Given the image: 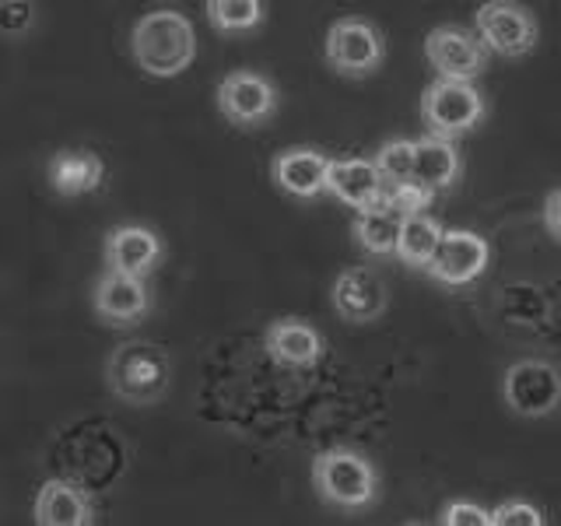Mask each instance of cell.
<instances>
[{"label":"cell","instance_id":"14","mask_svg":"<svg viewBox=\"0 0 561 526\" xmlns=\"http://www.w3.org/2000/svg\"><path fill=\"white\" fill-rule=\"evenodd\" d=\"M263 351H267V358L277 365L312 368L327 355V341L312 323L298 320V316H285V320H274L263 330Z\"/></svg>","mask_w":561,"mask_h":526},{"label":"cell","instance_id":"4","mask_svg":"<svg viewBox=\"0 0 561 526\" xmlns=\"http://www.w3.org/2000/svg\"><path fill=\"white\" fill-rule=\"evenodd\" d=\"M488 116V99L473 81L460 78H435L425 95H421V119H425L428 134L438 137H463L478 130Z\"/></svg>","mask_w":561,"mask_h":526},{"label":"cell","instance_id":"23","mask_svg":"<svg viewBox=\"0 0 561 526\" xmlns=\"http://www.w3.org/2000/svg\"><path fill=\"white\" fill-rule=\"evenodd\" d=\"M373 165L379 172L382 186H397V183H408L414 180V140L408 137H393L376 151Z\"/></svg>","mask_w":561,"mask_h":526},{"label":"cell","instance_id":"9","mask_svg":"<svg viewBox=\"0 0 561 526\" xmlns=\"http://www.w3.org/2000/svg\"><path fill=\"white\" fill-rule=\"evenodd\" d=\"M488 263H491V245L484 236L470 232V228H449V232L443 228L425 274L446 288H463L488 271Z\"/></svg>","mask_w":561,"mask_h":526},{"label":"cell","instance_id":"27","mask_svg":"<svg viewBox=\"0 0 561 526\" xmlns=\"http://www.w3.org/2000/svg\"><path fill=\"white\" fill-rule=\"evenodd\" d=\"M438 523H446V526H488V508H481L478 502L456 499L443 508Z\"/></svg>","mask_w":561,"mask_h":526},{"label":"cell","instance_id":"20","mask_svg":"<svg viewBox=\"0 0 561 526\" xmlns=\"http://www.w3.org/2000/svg\"><path fill=\"white\" fill-rule=\"evenodd\" d=\"M438 236H443V221L432 218L428 210H421V215H408L400 221L393 256L403 263V267L425 271L432 253H435V245H438Z\"/></svg>","mask_w":561,"mask_h":526},{"label":"cell","instance_id":"5","mask_svg":"<svg viewBox=\"0 0 561 526\" xmlns=\"http://www.w3.org/2000/svg\"><path fill=\"white\" fill-rule=\"evenodd\" d=\"M473 32L484 43L488 53L502 60H523L530 57L540 43V25L534 11L519 0H484L473 11Z\"/></svg>","mask_w":561,"mask_h":526},{"label":"cell","instance_id":"22","mask_svg":"<svg viewBox=\"0 0 561 526\" xmlns=\"http://www.w3.org/2000/svg\"><path fill=\"white\" fill-rule=\"evenodd\" d=\"M204 11L221 35H250L267 22V0H207Z\"/></svg>","mask_w":561,"mask_h":526},{"label":"cell","instance_id":"16","mask_svg":"<svg viewBox=\"0 0 561 526\" xmlns=\"http://www.w3.org/2000/svg\"><path fill=\"white\" fill-rule=\"evenodd\" d=\"M327 193L341 204L365 210L382 204V180L373 165V158H330L327 165Z\"/></svg>","mask_w":561,"mask_h":526},{"label":"cell","instance_id":"8","mask_svg":"<svg viewBox=\"0 0 561 526\" xmlns=\"http://www.w3.org/2000/svg\"><path fill=\"white\" fill-rule=\"evenodd\" d=\"M280 110V92L274 78L260 70H232L218 81V113L239 130L267 127Z\"/></svg>","mask_w":561,"mask_h":526},{"label":"cell","instance_id":"28","mask_svg":"<svg viewBox=\"0 0 561 526\" xmlns=\"http://www.w3.org/2000/svg\"><path fill=\"white\" fill-rule=\"evenodd\" d=\"M558 204H561V193L551 190V193H548V201H543V225H548V236H551L554 242L561 239V225H558V210H561V207H558Z\"/></svg>","mask_w":561,"mask_h":526},{"label":"cell","instance_id":"25","mask_svg":"<svg viewBox=\"0 0 561 526\" xmlns=\"http://www.w3.org/2000/svg\"><path fill=\"white\" fill-rule=\"evenodd\" d=\"M35 0H0V35L8 39H22L35 28Z\"/></svg>","mask_w":561,"mask_h":526},{"label":"cell","instance_id":"17","mask_svg":"<svg viewBox=\"0 0 561 526\" xmlns=\"http://www.w3.org/2000/svg\"><path fill=\"white\" fill-rule=\"evenodd\" d=\"M327 165L330 158L320 148H288L271 162V175L288 197L312 201L327 193Z\"/></svg>","mask_w":561,"mask_h":526},{"label":"cell","instance_id":"10","mask_svg":"<svg viewBox=\"0 0 561 526\" xmlns=\"http://www.w3.org/2000/svg\"><path fill=\"white\" fill-rule=\"evenodd\" d=\"M425 57L435 67L438 78H460L473 81L488 70L484 43L478 39V32L463 25H438L425 35Z\"/></svg>","mask_w":561,"mask_h":526},{"label":"cell","instance_id":"21","mask_svg":"<svg viewBox=\"0 0 561 526\" xmlns=\"http://www.w3.org/2000/svg\"><path fill=\"white\" fill-rule=\"evenodd\" d=\"M400 221H403L400 210L382 201L376 207L355 210V221H351V236H355V242L362 245L365 253H373V256H393Z\"/></svg>","mask_w":561,"mask_h":526},{"label":"cell","instance_id":"3","mask_svg":"<svg viewBox=\"0 0 561 526\" xmlns=\"http://www.w3.org/2000/svg\"><path fill=\"white\" fill-rule=\"evenodd\" d=\"M379 470L355 446H330L312 460V488L327 505L358 513L379 502Z\"/></svg>","mask_w":561,"mask_h":526},{"label":"cell","instance_id":"19","mask_svg":"<svg viewBox=\"0 0 561 526\" xmlns=\"http://www.w3.org/2000/svg\"><path fill=\"white\" fill-rule=\"evenodd\" d=\"M105 180V162L95 151H60L49 162V186L60 197H84Z\"/></svg>","mask_w":561,"mask_h":526},{"label":"cell","instance_id":"6","mask_svg":"<svg viewBox=\"0 0 561 526\" xmlns=\"http://www.w3.org/2000/svg\"><path fill=\"white\" fill-rule=\"evenodd\" d=\"M323 57L341 78L362 81L382 70L386 39L373 22H365V18H337V22L327 28Z\"/></svg>","mask_w":561,"mask_h":526},{"label":"cell","instance_id":"26","mask_svg":"<svg viewBox=\"0 0 561 526\" xmlns=\"http://www.w3.org/2000/svg\"><path fill=\"white\" fill-rule=\"evenodd\" d=\"M488 526H543V516L530 502H502L488 513Z\"/></svg>","mask_w":561,"mask_h":526},{"label":"cell","instance_id":"15","mask_svg":"<svg viewBox=\"0 0 561 526\" xmlns=\"http://www.w3.org/2000/svg\"><path fill=\"white\" fill-rule=\"evenodd\" d=\"M32 519L39 526H92L95 523V505L92 495L64 478H49L32 505Z\"/></svg>","mask_w":561,"mask_h":526},{"label":"cell","instance_id":"1","mask_svg":"<svg viewBox=\"0 0 561 526\" xmlns=\"http://www.w3.org/2000/svg\"><path fill=\"white\" fill-rule=\"evenodd\" d=\"M130 53L137 67L151 78H180L197 60V32L175 8L148 11L130 32Z\"/></svg>","mask_w":561,"mask_h":526},{"label":"cell","instance_id":"11","mask_svg":"<svg viewBox=\"0 0 561 526\" xmlns=\"http://www.w3.org/2000/svg\"><path fill=\"white\" fill-rule=\"evenodd\" d=\"M330 302L344 323H376L390 309V285L373 267H347L333 281Z\"/></svg>","mask_w":561,"mask_h":526},{"label":"cell","instance_id":"12","mask_svg":"<svg viewBox=\"0 0 561 526\" xmlns=\"http://www.w3.org/2000/svg\"><path fill=\"white\" fill-rule=\"evenodd\" d=\"M92 309L105 327H137L151 312L148 277L105 271L92 288Z\"/></svg>","mask_w":561,"mask_h":526},{"label":"cell","instance_id":"24","mask_svg":"<svg viewBox=\"0 0 561 526\" xmlns=\"http://www.w3.org/2000/svg\"><path fill=\"white\" fill-rule=\"evenodd\" d=\"M382 201L397 207L403 218L408 215H421V210H428L432 201H435V193L428 186H421L417 180H408V183H397V186H386L382 193Z\"/></svg>","mask_w":561,"mask_h":526},{"label":"cell","instance_id":"13","mask_svg":"<svg viewBox=\"0 0 561 526\" xmlns=\"http://www.w3.org/2000/svg\"><path fill=\"white\" fill-rule=\"evenodd\" d=\"M162 260H165V242L148 225H116L105 236V271L148 277L158 271Z\"/></svg>","mask_w":561,"mask_h":526},{"label":"cell","instance_id":"18","mask_svg":"<svg viewBox=\"0 0 561 526\" xmlns=\"http://www.w3.org/2000/svg\"><path fill=\"white\" fill-rule=\"evenodd\" d=\"M463 175V155L453 137L425 134L414 140V180L432 193L453 190Z\"/></svg>","mask_w":561,"mask_h":526},{"label":"cell","instance_id":"2","mask_svg":"<svg viewBox=\"0 0 561 526\" xmlns=\"http://www.w3.org/2000/svg\"><path fill=\"white\" fill-rule=\"evenodd\" d=\"M105 382L110 390L134 408H151L172 386V358L165 347L151 341H123L113 347V355L105 358Z\"/></svg>","mask_w":561,"mask_h":526},{"label":"cell","instance_id":"7","mask_svg":"<svg viewBox=\"0 0 561 526\" xmlns=\"http://www.w3.org/2000/svg\"><path fill=\"white\" fill-rule=\"evenodd\" d=\"M502 403L516 418L537 421L558 411L561 403V373L548 358H519L502 376Z\"/></svg>","mask_w":561,"mask_h":526}]
</instances>
